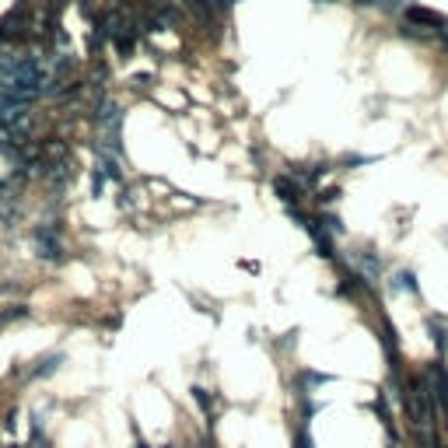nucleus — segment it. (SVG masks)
<instances>
[{
  "mask_svg": "<svg viewBox=\"0 0 448 448\" xmlns=\"http://www.w3.org/2000/svg\"><path fill=\"white\" fill-rule=\"evenodd\" d=\"M382 347H385V358H389V364L396 368V358H399V344H396V329H392V322H382Z\"/></svg>",
  "mask_w": 448,
  "mask_h": 448,
  "instance_id": "obj_6",
  "label": "nucleus"
},
{
  "mask_svg": "<svg viewBox=\"0 0 448 448\" xmlns=\"http://www.w3.org/2000/svg\"><path fill=\"white\" fill-rule=\"evenodd\" d=\"M326 382H333L329 375H319V371H305L301 375V392H305V385H326Z\"/></svg>",
  "mask_w": 448,
  "mask_h": 448,
  "instance_id": "obj_11",
  "label": "nucleus"
},
{
  "mask_svg": "<svg viewBox=\"0 0 448 448\" xmlns=\"http://www.w3.org/2000/svg\"><path fill=\"white\" fill-rule=\"evenodd\" d=\"M294 448H312V435H308V424L298 428V438H294Z\"/></svg>",
  "mask_w": 448,
  "mask_h": 448,
  "instance_id": "obj_13",
  "label": "nucleus"
},
{
  "mask_svg": "<svg viewBox=\"0 0 448 448\" xmlns=\"http://www.w3.org/2000/svg\"><path fill=\"white\" fill-rule=\"evenodd\" d=\"M193 399L200 403V410H203V413H210V399H207V389H200V385H196V389H193Z\"/></svg>",
  "mask_w": 448,
  "mask_h": 448,
  "instance_id": "obj_14",
  "label": "nucleus"
},
{
  "mask_svg": "<svg viewBox=\"0 0 448 448\" xmlns=\"http://www.w3.org/2000/svg\"><path fill=\"white\" fill-rule=\"evenodd\" d=\"M319 4H333V0H319Z\"/></svg>",
  "mask_w": 448,
  "mask_h": 448,
  "instance_id": "obj_20",
  "label": "nucleus"
},
{
  "mask_svg": "<svg viewBox=\"0 0 448 448\" xmlns=\"http://www.w3.org/2000/svg\"><path fill=\"white\" fill-rule=\"evenodd\" d=\"M105 179H109V176H105V169H95V176H91V193H95V196H102Z\"/></svg>",
  "mask_w": 448,
  "mask_h": 448,
  "instance_id": "obj_12",
  "label": "nucleus"
},
{
  "mask_svg": "<svg viewBox=\"0 0 448 448\" xmlns=\"http://www.w3.org/2000/svg\"><path fill=\"white\" fill-rule=\"evenodd\" d=\"M35 249H39L42 260H60V256H63V246H60L56 228H49V224L35 228Z\"/></svg>",
  "mask_w": 448,
  "mask_h": 448,
  "instance_id": "obj_2",
  "label": "nucleus"
},
{
  "mask_svg": "<svg viewBox=\"0 0 448 448\" xmlns=\"http://www.w3.org/2000/svg\"><path fill=\"white\" fill-rule=\"evenodd\" d=\"M56 364H60V354H53V358L39 361V368H35L32 375H39V378H46V375H53V371H56Z\"/></svg>",
  "mask_w": 448,
  "mask_h": 448,
  "instance_id": "obj_10",
  "label": "nucleus"
},
{
  "mask_svg": "<svg viewBox=\"0 0 448 448\" xmlns=\"http://www.w3.org/2000/svg\"><path fill=\"white\" fill-rule=\"evenodd\" d=\"M351 260H354V267H358L361 273L368 277V280H375V277H378V270H382V263H378V256H375L371 249H358V253H354Z\"/></svg>",
  "mask_w": 448,
  "mask_h": 448,
  "instance_id": "obj_5",
  "label": "nucleus"
},
{
  "mask_svg": "<svg viewBox=\"0 0 448 448\" xmlns=\"http://www.w3.org/2000/svg\"><path fill=\"white\" fill-rule=\"evenodd\" d=\"M133 46H137V42H133V32H119V35H116V49H119V56H130Z\"/></svg>",
  "mask_w": 448,
  "mask_h": 448,
  "instance_id": "obj_9",
  "label": "nucleus"
},
{
  "mask_svg": "<svg viewBox=\"0 0 448 448\" xmlns=\"http://www.w3.org/2000/svg\"><path fill=\"white\" fill-rule=\"evenodd\" d=\"M354 4H361V7H378V0H354Z\"/></svg>",
  "mask_w": 448,
  "mask_h": 448,
  "instance_id": "obj_19",
  "label": "nucleus"
},
{
  "mask_svg": "<svg viewBox=\"0 0 448 448\" xmlns=\"http://www.w3.org/2000/svg\"><path fill=\"white\" fill-rule=\"evenodd\" d=\"M438 39H442V46H445V49H448V21H445V25H442V28H438Z\"/></svg>",
  "mask_w": 448,
  "mask_h": 448,
  "instance_id": "obj_17",
  "label": "nucleus"
},
{
  "mask_svg": "<svg viewBox=\"0 0 448 448\" xmlns=\"http://www.w3.org/2000/svg\"><path fill=\"white\" fill-rule=\"evenodd\" d=\"M319 200H322V203H333V200H340V189H326Z\"/></svg>",
  "mask_w": 448,
  "mask_h": 448,
  "instance_id": "obj_16",
  "label": "nucleus"
},
{
  "mask_svg": "<svg viewBox=\"0 0 448 448\" xmlns=\"http://www.w3.org/2000/svg\"><path fill=\"white\" fill-rule=\"evenodd\" d=\"M21 315H28V308H25V305H11V308L4 312V322H11V319H21Z\"/></svg>",
  "mask_w": 448,
  "mask_h": 448,
  "instance_id": "obj_15",
  "label": "nucleus"
},
{
  "mask_svg": "<svg viewBox=\"0 0 448 448\" xmlns=\"http://www.w3.org/2000/svg\"><path fill=\"white\" fill-rule=\"evenodd\" d=\"M119 126H123V112L116 102H102L98 105V130H102V155H119L123 144H119Z\"/></svg>",
  "mask_w": 448,
  "mask_h": 448,
  "instance_id": "obj_1",
  "label": "nucleus"
},
{
  "mask_svg": "<svg viewBox=\"0 0 448 448\" xmlns=\"http://www.w3.org/2000/svg\"><path fill=\"white\" fill-rule=\"evenodd\" d=\"M392 287H396V291H410V294H417V277H413L410 270H399Z\"/></svg>",
  "mask_w": 448,
  "mask_h": 448,
  "instance_id": "obj_8",
  "label": "nucleus"
},
{
  "mask_svg": "<svg viewBox=\"0 0 448 448\" xmlns=\"http://www.w3.org/2000/svg\"><path fill=\"white\" fill-rule=\"evenodd\" d=\"M403 18H406V25H431V28H442L448 18H442L438 11H428V7H417V4H406V11H403Z\"/></svg>",
  "mask_w": 448,
  "mask_h": 448,
  "instance_id": "obj_3",
  "label": "nucleus"
},
{
  "mask_svg": "<svg viewBox=\"0 0 448 448\" xmlns=\"http://www.w3.org/2000/svg\"><path fill=\"white\" fill-rule=\"evenodd\" d=\"M428 333H431V340H435V347H438V354L445 361V347H448V329L438 322V319H428Z\"/></svg>",
  "mask_w": 448,
  "mask_h": 448,
  "instance_id": "obj_7",
  "label": "nucleus"
},
{
  "mask_svg": "<svg viewBox=\"0 0 448 448\" xmlns=\"http://www.w3.org/2000/svg\"><path fill=\"white\" fill-rule=\"evenodd\" d=\"M147 81H151V74H137V78H133V85H137V88H144Z\"/></svg>",
  "mask_w": 448,
  "mask_h": 448,
  "instance_id": "obj_18",
  "label": "nucleus"
},
{
  "mask_svg": "<svg viewBox=\"0 0 448 448\" xmlns=\"http://www.w3.org/2000/svg\"><path fill=\"white\" fill-rule=\"evenodd\" d=\"M273 189H277V196L287 203V207H298V200H301V186L294 179H287V176H277L273 179Z\"/></svg>",
  "mask_w": 448,
  "mask_h": 448,
  "instance_id": "obj_4",
  "label": "nucleus"
}]
</instances>
